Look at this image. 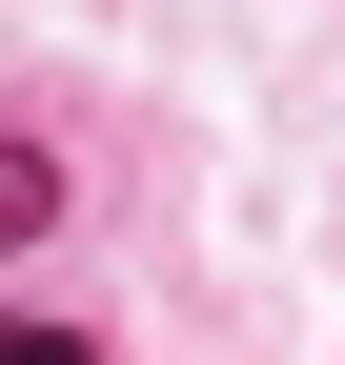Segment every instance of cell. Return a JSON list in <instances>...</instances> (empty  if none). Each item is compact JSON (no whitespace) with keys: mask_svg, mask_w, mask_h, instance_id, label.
Masks as SVG:
<instances>
[{"mask_svg":"<svg viewBox=\"0 0 345 365\" xmlns=\"http://www.w3.org/2000/svg\"><path fill=\"white\" fill-rule=\"evenodd\" d=\"M41 223H61V143H41V122H0V264H21Z\"/></svg>","mask_w":345,"mask_h":365,"instance_id":"cell-1","label":"cell"},{"mask_svg":"<svg viewBox=\"0 0 345 365\" xmlns=\"http://www.w3.org/2000/svg\"><path fill=\"white\" fill-rule=\"evenodd\" d=\"M0 365H102V345H81V325H0Z\"/></svg>","mask_w":345,"mask_h":365,"instance_id":"cell-2","label":"cell"}]
</instances>
